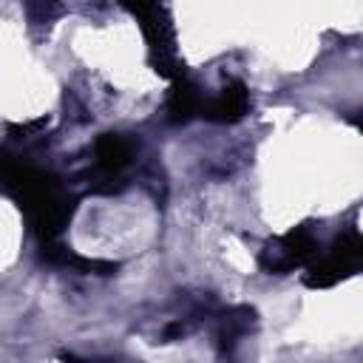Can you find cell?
Masks as SVG:
<instances>
[{"mask_svg":"<svg viewBox=\"0 0 363 363\" xmlns=\"http://www.w3.org/2000/svg\"><path fill=\"white\" fill-rule=\"evenodd\" d=\"M96 150H99V162L105 167H122L128 162V156H130V145L122 142L119 136H102Z\"/></svg>","mask_w":363,"mask_h":363,"instance_id":"obj_1","label":"cell"},{"mask_svg":"<svg viewBox=\"0 0 363 363\" xmlns=\"http://www.w3.org/2000/svg\"><path fill=\"white\" fill-rule=\"evenodd\" d=\"M244 108H247V94H244V88L241 85H235L233 91H224L218 99H216V105H213V113L218 116V119H233V116H241L244 113Z\"/></svg>","mask_w":363,"mask_h":363,"instance_id":"obj_2","label":"cell"}]
</instances>
